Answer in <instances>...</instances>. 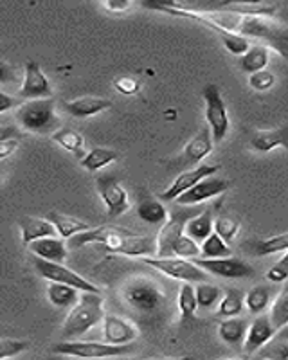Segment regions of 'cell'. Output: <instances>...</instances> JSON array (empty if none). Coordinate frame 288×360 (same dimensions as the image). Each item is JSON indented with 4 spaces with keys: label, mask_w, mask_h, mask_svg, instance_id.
<instances>
[{
    "label": "cell",
    "mask_w": 288,
    "mask_h": 360,
    "mask_svg": "<svg viewBox=\"0 0 288 360\" xmlns=\"http://www.w3.org/2000/svg\"><path fill=\"white\" fill-rule=\"evenodd\" d=\"M214 141H213V131L209 127H204L190 143L185 144L184 152L181 155V162L184 166H193L198 164L202 159H206L211 152H213Z\"/></svg>",
    "instance_id": "18"
},
{
    "label": "cell",
    "mask_w": 288,
    "mask_h": 360,
    "mask_svg": "<svg viewBox=\"0 0 288 360\" xmlns=\"http://www.w3.org/2000/svg\"><path fill=\"white\" fill-rule=\"evenodd\" d=\"M251 148L259 153H268L276 148L288 150V127L272 128V130H261L252 134Z\"/></svg>",
    "instance_id": "20"
},
{
    "label": "cell",
    "mask_w": 288,
    "mask_h": 360,
    "mask_svg": "<svg viewBox=\"0 0 288 360\" xmlns=\"http://www.w3.org/2000/svg\"><path fill=\"white\" fill-rule=\"evenodd\" d=\"M276 326L272 323L270 315H256L249 324V332L243 342V353L254 355L259 349L265 348L274 337H276Z\"/></svg>",
    "instance_id": "16"
},
{
    "label": "cell",
    "mask_w": 288,
    "mask_h": 360,
    "mask_svg": "<svg viewBox=\"0 0 288 360\" xmlns=\"http://www.w3.org/2000/svg\"><path fill=\"white\" fill-rule=\"evenodd\" d=\"M15 121L25 131L53 137L60 130V115L56 114V101L49 99H33L22 103L17 108Z\"/></svg>",
    "instance_id": "3"
},
{
    "label": "cell",
    "mask_w": 288,
    "mask_h": 360,
    "mask_svg": "<svg viewBox=\"0 0 288 360\" xmlns=\"http://www.w3.org/2000/svg\"><path fill=\"white\" fill-rule=\"evenodd\" d=\"M51 139L58 146H62L63 150H67V152H70L74 157H78L79 160L85 159V155L89 153L85 152V139H83V135L76 130H70V128H60Z\"/></svg>",
    "instance_id": "26"
},
{
    "label": "cell",
    "mask_w": 288,
    "mask_h": 360,
    "mask_svg": "<svg viewBox=\"0 0 288 360\" xmlns=\"http://www.w3.org/2000/svg\"><path fill=\"white\" fill-rule=\"evenodd\" d=\"M268 315H270L272 323H274L277 332L288 326V283L281 288V292L276 295V299L272 301L270 314Z\"/></svg>",
    "instance_id": "35"
},
{
    "label": "cell",
    "mask_w": 288,
    "mask_h": 360,
    "mask_svg": "<svg viewBox=\"0 0 288 360\" xmlns=\"http://www.w3.org/2000/svg\"><path fill=\"white\" fill-rule=\"evenodd\" d=\"M222 44L225 45V49L229 51L230 54H235V56L242 58L243 54L247 53L251 49V40L245 37H240V34H230V33H220L218 34Z\"/></svg>",
    "instance_id": "41"
},
{
    "label": "cell",
    "mask_w": 288,
    "mask_h": 360,
    "mask_svg": "<svg viewBox=\"0 0 288 360\" xmlns=\"http://www.w3.org/2000/svg\"><path fill=\"white\" fill-rule=\"evenodd\" d=\"M148 360H195L193 356H169V359H148Z\"/></svg>",
    "instance_id": "50"
},
{
    "label": "cell",
    "mask_w": 288,
    "mask_h": 360,
    "mask_svg": "<svg viewBox=\"0 0 288 360\" xmlns=\"http://www.w3.org/2000/svg\"><path fill=\"white\" fill-rule=\"evenodd\" d=\"M18 229H20L22 243L31 245V243L44 240V238L58 236V231L47 218L38 217H24L18 220Z\"/></svg>",
    "instance_id": "19"
},
{
    "label": "cell",
    "mask_w": 288,
    "mask_h": 360,
    "mask_svg": "<svg viewBox=\"0 0 288 360\" xmlns=\"http://www.w3.org/2000/svg\"><path fill=\"white\" fill-rule=\"evenodd\" d=\"M222 360H251V355H247V353H242V355L227 356V359H222Z\"/></svg>",
    "instance_id": "49"
},
{
    "label": "cell",
    "mask_w": 288,
    "mask_h": 360,
    "mask_svg": "<svg viewBox=\"0 0 288 360\" xmlns=\"http://www.w3.org/2000/svg\"><path fill=\"white\" fill-rule=\"evenodd\" d=\"M124 301H126L133 310L150 314L155 311L164 301L161 288L157 287L155 283L146 281V279H136V281L128 283L124 287Z\"/></svg>",
    "instance_id": "9"
},
{
    "label": "cell",
    "mask_w": 288,
    "mask_h": 360,
    "mask_svg": "<svg viewBox=\"0 0 288 360\" xmlns=\"http://www.w3.org/2000/svg\"><path fill=\"white\" fill-rule=\"evenodd\" d=\"M47 220L56 227L58 236L62 238V240H70V238L78 236V234L86 233V231H91L92 227L86 221L79 220L76 217H69V214H62V213H49L47 214Z\"/></svg>",
    "instance_id": "24"
},
{
    "label": "cell",
    "mask_w": 288,
    "mask_h": 360,
    "mask_svg": "<svg viewBox=\"0 0 288 360\" xmlns=\"http://www.w3.org/2000/svg\"><path fill=\"white\" fill-rule=\"evenodd\" d=\"M202 258L206 259H220V258H230L233 256V249L229 243L220 238L218 234L213 233L206 242L202 243Z\"/></svg>",
    "instance_id": "34"
},
{
    "label": "cell",
    "mask_w": 288,
    "mask_h": 360,
    "mask_svg": "<svg viewBox=\"0 0 288 360\" xmlns=\"http://www.w3.org/2000/svg\"><path fill=\"white\" fill-rule=\"evenodd\" d=\"M216 6L225 9V11L245 15V17L274 18L277 13V6L267 4V2H223V4H216Z\"/></svg>",
    "instance_id": "25"
},
{
    "label": "cell",
    "mask_w": 288,
    "mask_h": 360,
    "mask_svg": "<svg viewBox=\"0 0 288 360\" xmlns=\"http://www.w3.org/2000/svg\"><path fill=\"white\" fill-rule=\"evenodd\" d=\"M117 159H119L117 150H112V148H92L91 152L85 155V159L79 160V164L86 172L96 173L99 169H105L107 166H110Z\"/></svg>",
    "instance_id": "28"
},
{
    "label": "cell",
    "mask_w": 288,
    "mask_h": 360,
    "mask_svg": "<svg viewBox=\"0 0 288 360\" xmlns=\"http://www.w3.org/2000/svg\"><path fill=\"white\" fill-rule=\"evenodd\" d=\"M13 107H17V99L2 90V92H0V114H4V112H8L9 108Z\"/></svg>",
    "instance_id": "47"
},
{
    "label": "cell",
    "mask_w": 288,
    "mask_h": 360,
    "mask_svg": "<svg viewBox=\"0 0 288 360\" xmlns=\"http://www.w3.org/2000/svg\"><path fill=\"white\" fill-rule=\"evenodd\" d=\"M33 266L37 270V274L40 278L47 279L49 283H60V285H69V287L76 288L79 292H91V294H101V288L96 287L94 283L89 279L81 278L76 274L74 270L67 269L62 263L46 262V259L33 258Z\"/></svg>",
    "instance_id": "8"
},
{
    "label": "cell",
    "mask_w": 288,
    "mask_h": 360,
    "mask_svg": "<svg viewBox=\"0 0 288 360\" xmlns=\"http://www.w3.org/2000/svg\"><path fill=\"white\" fill-rule=\"evenodd\" d=\"M245 308V294L238 288H225L223 297L218 304V315L222 319L240 317Z\"/></svg>",
    "instance_id": "31"
},
{
    "label": "cell",
    "mask_w": 288,
    "mask_h": 360,
    "mask_svg": "<svg viewBox=\"0 0 288 360\" xmlns=\"http://www.w3.org/2000/svg\"><path fill=\"white\" fill-rule=\"evenodd\" d=\"M177 307L181 311L182 319H190L193 317L195 311L198 310V301H197V290L191 283H184L178 288L177 294Z\"/></svg>",
    "instance_id": "36"
},
{
    "label": "cell",
    "mask_w": 288,
    "mask_h": 360,
    "mask_svg": "<svg viewBox=\"0 0 288 360\" xmlns=\"http://www.w3.org/2000/svg\"><path fill=\"white\" fill-rule=\"evenodd\" d=\"M288 250V233L276 234V236L265 238L254 243V252L258 256H270V254L287 252Z\"/></svg>",
    "instance_id": "38"
},
{
    "label": "cell",
    "mask_w": 288,
    "mask_h": 360,
    "mask_svg": "<svg viewBox=\"0 0 288 360\" xmlns=\"http://www.w3.org/2000/svg\"><path fill=\"white\" fill-rule=\"evenodd\" d=\"M18 96L22 99L33 101V99L53 98V86L49 78L37 62H27L24 67V79H22Z\"/></svg>",
    "instance_id": "13"
},
{
    "label": "cell",
    "mask_w": 288,
    "mask_h": 360,
    "mask_svg": "<svg viewBox=\"0 0 288 360\" xmlns=\"http://www.w3.org/2000/svg\"><path fill=\"white\" fill-rule=\"evenodd\" d=\"M230 186H233L230 180L222 179V176H207L202 182H198L195 188H191L190 191H185L182 197H178L175 204L184 205V207H193V205L202 204V202L209 200V198L220 197Z\"/></svg>",
    "instance_id": "14"
},
{
    "label": "cell",
    "mask_w": 288,
    "mask_h": 360,
    "mask_svg": "<svg viewBox=\"0 0 288 360\" xmlns=\"http://www.w3.org/2000/svg\"><path fill=\"white\" fill-rule=\"evenodd\" d=\"M200 213L202 209L184 207V205H178L173 211H169L168 220L157 234V258H173L175 243L185 234L188 224Z\"/></svg>",
    "instance_id": "4"
},
{
    "label": "cell",
    "mask_w": 288,
    "mask_h": 360,
    "mask_svg": "<svg viewBox=\"0 0 288 360\" xmlns=\"http://www.w3.org/2000/svg\"><path fill=\"white\" fill-rule=\"evenodd\" d=\"M140 262L146 263L152 269L159 270L161 274L168 276L171 279H177L182 283H204L207 281V272L197 265L195 262H188L182 258H140Z\"/></svg>",
    "instance_id": "6"
},
{
    "label": "cell",
    "mask_w": 288,
    "mask_h": 360,
    "mask_svg": "<svg viewBox=\"0 0 288 360\" xmlns=\"http://www.w3.org/2000/svg\"><path fill=\"white\" fill-rule=\"evenodd\" d=\"M132 346H112L96 340H62L53 346V353L74 359H114V356L130 355Z\"/></svg>",
    "instance_id": "5"
},
{
    "label": "cell",
    "mask_w": 288,
    "mask_h": 360,
    "mask_svg": "<svg viewBox=\"0 0 288 360\" xmlns=\"http://www.w3.org/2000/svg\"><path fill=\"white\" fill-rule=\"evenodd\" d=\"M91 243H98L108 252L121 254V256H133V258L157 256V238L137 234L119 225H99L69 240V245L74 249Z\"/></svg>",
    "instance_id": "1"
},
{
    "label": "cell",
    "mask_w": 288,
    "mask_h": 360,
    "mask_svg": "<svg viewBox=\"0 0 288 360\" xmlns=\"http://www.w3.org/2000/svg\"><path fill=\"white\" fill-rule=\"evenodd\" d=\"M103 8L110 9L114 13H123L130 8V2H105Z\"/></svg>",
    "instance_id": "48"
},
{
    "label": "cell",
    "mask_w": 288,
    "mask_h": 360,
    "mask_svg": "<svg viewBox=\"0 0 288 360\" xmlns=\"http://www.w3.org/2000/svg\"><path fill=\"white\" fill-rule=\"evenodd\" d=\"M114 86L123 96H136L139 94L140 90V83L133 76H119V78H115Z\"/></svg>",
    "instance_id": "45"
},
{
    "label": "cell",
    "mask_w": 288,
    "mask_h": 360,
    "mask_svg": "<svg viewBox=\"0 0 288 360\" xmlns=\"http://www.w3.org/2000/svg\"><path fill=\"white\" fill-rule=\"evenodd\" d=\"M220 172V164H198L197 168L185 169L177 179L173 180L171 184L159 195L162 202H175L178 197H182L185 191L202 182L207 176H214V173Z\"/></svg>",
    "instance_id": "11"
},
{
    "label": "cell",
    "mask_w": 288,
    "mask_h": 360,
    "mask_svg": "<svg viewBox=\"0 0 288 360\" xmlns=\"http://www.w3.org/2000/svg\"><path fill=\"white\" fill-rule=\"evenodd\" d=\"M274 83H276V74L268 69L259 70V72L249 76V85L256 92H267V90L274 86Z\"/></svg>",
    "instance_id": "43"
},
{
    "label": "cell",
    "mask_w": 288,
    "mask_h": 360,
    "mask_svg": "<svg viewBox=\"0 0 288 360\" xmlns=\"http://www.w3.org/2000/svg\"><path fill=\"white\" fill-rule=\"evenodd\" d=\"M202 98H204V103H206V121L207 127L213 131V141L214 143H222L230 127L222 92H220V89L214 83H209L202 90Z\"/></svg>",
    "instance_id": "7"
},
{
    "label": "cell",
    "mask_w": 288,
    "mask_h": 360,
    "mask_svg": "<svg viewBox=\"0 0 288 360\" xmlns=\"http://www.w3.org/2000/svg\"><path fill=\"white\" fill-rule=\"evenodd\" d=\"M18 146H20V141L17 137H2V141H0V159H8L9 155L17 152Z\"/></svg>",
    "instance_id": "46"
},
{
    "label": "cell",
    "mask_w": 288,
    "mask_h": 360,
    "mask_svg": "<svg viewBox=\"0 0 288 360\" xmlns=\"http://www.w3.org/2000/svg\"><path fill=\"white\" fill-rule=\"evenodd\" d=\"M268 60H270V56H268V47L267 45L258 44L252 45L251 49L240 58V67H242L243 72L256 74L259 70L267 69Z\"/></svg>",
    "instance_id": "29"
},
{
    "label": "cell",
    "mask_w": 288,
    "mask_h": 360,
    "mask_svg": "<svg viewBox=\"0 0 288 360\" xmlns=\"http://www.w3.org/2000/svg\"><path fill=\"white\" fill-rule=\"evenodd\" d=\"M103 339L112 346H128L139 339V328L132 321L108 314L103 319Z\"/></svg>",
    "instance_id": "15"
},
{
    "label": "cell",
    "mask_w": 288,
    "mask_h": 360,
    "mask_svg": "<svg viewBox=\"0 0 288 360\" xmlns=\"http://www.w3.org/2000/svg\"><path fill=\"white\" fill-rule=\"evenodd\" d=\"M261 360H288V337H277L258 352Z\"/></svg>",
    "instance_id": "39"
},
{
    "label": "cell",
    "mask_w": 288,
    "mask_h": 360,
    "mask_svg": "<svg viewBox=\"0 0 288 360\" xmlns=\"http://www.w3.org/2000/svg\"><path fill=\"white\" fill-rule=\"evenodd\" d=\"M173 258H182V259L202 258L200 243H197L193 238L188 236V234H184V236H181V240L175 243V249H173Z\"/></svg>",
    "instance_id": "40"
},
{
    "label": "cell",
    "mask_w": 288,
    "mask_h": 360,
    "mask_svg": "<svg viewBox=\"0 0 288 360\" xmlns=\"http://www.w3.org/2000/svg\"><path fill=\"white\" fill-rule=\"evenodd\" d=\"M249 324L251 321L243 319V317H229L222 319L218 324V337L227 344V346H243L245 337L249 332Z\"/></svg>",
    "instance_id": "22"
},
{
    "label": "cell",
    "mask_w": 288,
    "mask_h": 360,
    "mask_svg": "<svg viewBox=\"0 0 288 360\" xmlns=\"http://www.w3.org/2000/svg\"><path fill=\"white\" fill-rule=\"evenodd\" d=\"M200 269H204L207 274H213L216 278L223 279H247L254 276V266L247 263L245 259L235 258H220V259H206L198 258L195 259Z\"/></svg>",
    "instance_id": "12"
},
{
    "label": "cell",
    "mask_w": 288,
    "mask_h": 360,
    "mask_svg": "<svg viewBox=\"0 0 288 360\" xmlns=\"http://www.w3.org/2000/svg\"><path fill=\"white\" fill-rule=\"evenodd\" d=\"M27 348H29L27 340L9 339V337H6V339L0 340V360L13 359V356L24 353Z\"/></svg>",
    "instance_id": "42"
},
{
    "label": "cell",
    "mask_w": 288,
    "mask_h": 360,
    "mask_svg": "<svg viewBox=\"0 0 288 360\" xmlns=\"http://www.w3.org/2000/svg\"><path fill=\"white\" fill-rule=\"evenodd\" d=\"M105 301L101 294L83 292L79 303L70 308L65 323L62 326L63 340H78L89 330L103 323L105 319Z\"/></svg>",
    "instance_id": "2"
},
{
    "label": "cell",
    "mask_w": 288,
    "mask_h": 360,
    "mask_svg": "<svg viewBox=\"0 0 288 360\" xmlns=\"http://www.w3.org/2000/svg\"><path fill=\"white\" fill-rule=\"evenodd\" d=\"M197 301H198V310H213L214 307H218L220 301L223 297V292L225 288L218 287V285H213V283H198L197 287Z\"/></svg>",
    "instance_id": "32"
},
{
    "label": "cell",
    "mask_w": 288,
    "mask_h": 360,
    "mask_svg": "<svg viewBox=\"0 0 288 360\" xmlns=\"http://www.w3.org/2000/svg\"><path fill=\"white\" fill-rule=\"evenodd\" d=\"M240 220L233 214H220L214 218V233L223 238L227 243H233L240 233Z\"/></svg>",
    "instance_id": "37"
},
{
    "label": "cell",
    "mask_w": 288,
    "mask_h": 360,
    "mask_svg": "<svg viewBox=\"0 0 288 360\" xmlns=\"http://www.w3.org/2000/svg\"><path fill=\"white\" fill-rule=\"evenodd\" d=\"M245 307H247L249 314L261 315L265 314L268 307H272V290L265 285H258V287L251 288L245 294Z\"/></svg>",
    "instance_id": "33"
},
{
    "label": "cell",
    "mask_w": 288,
    "mask_h": 360,
    "mask_svg": "<svg viewBox=\"0 0 288 360\" xmlns=\"http://www.w3.org/2000/svg\"><path fill=\"white\" fill-rule=\"evenodd\" d=\"M137 217L150 225H164L169 217V211L162 204L161 198H140L136 205Z\"/></svg>",
    "instance_id": "23"
},
{
    "label": "cell",
    "mask_w": 288,
    "mask_h": 360,
    "mask_svg": "<svg viewBox=\"0 0 288 360\" xmlns=\"http://www.w3.org/2000/svg\"><path fill=\"white\" fill-rule=\"evenodd\" d=\"M96 188H98L99 197L103 200L107 207V214L110 218L121 217L132 207V202L128 197L126 189L121 186V182L114 175H101L96 180Z\"/></svg>",
    "instance_id": "10"
},
{
    "label": "cell",
    "mask_w": 288,
    "mask_h": 360,
    "mask_svg": "<svg viewBox=\"0 0 288 360\" xmlns=\"http://www.w3.org/2000/svg\"><path fill=\"white\" fill-rule=\"evenodd\" d=\"M267 279L270 283L288 281V250L284 252V256L276 263V265H272L270 269H268Z\"/></svg>",
    "instance_id": "44"
},
{
    "label": "cell",
    "mask_w": 288,
    "mask_h": 360,
    "mask_svg": "<svg viewBox=\"0 0 288 360\" xmlns=\"http://www.w3.org/2000/svg\"><path fill=\"white\" fill-rule=\"evenodd\" d=\"M34 258L46 259V262L54 263H63L67 259V245L60 236L53 238H44L38 242L27 245Z\"/></svg>",
    "instance_id": "21"
},
{
    "label": "cell",
    "mask_w": 288,
    "mask_h": 360,
    "mask_svg": "<svg viewBox=\"0 0 288 360\" xmlns=\"http://www.w3.org/2000/svg\"><path fill=\"white\" fill-rule=\"evenodd\" d=\"M213 233H214V218L209 209L202 211V213L198 214V217H195L193 220L188 224V227H185V234L193 238L195 242L200 243V245L206 242L207 238H209Z\"/></svg>",
    "instance_id": "30"
},
{
    "label": "cell",
    "mask_w": 288,
    "mask_h": 360,
    "mask_svg": "<svg viewBox=\"0 0 288 360\" xmlns=\"http://www.w3.org/2000/svg\"><path fill=\"white\" fill-rule=\"evenodd\" d=\"M108 108H112V101L103 96H81V98L69 99V101L63 103V110L78 119L92 117V115L101 114Z\"/></svg>",
    "instance_id": "17"
},
{
    "label": "cell",
    "mask_w": 288,
    "mask_h": 360,
    "mask_svg": "<svg viewBox=\"0 0 288 360\" xmlns=\"http://www.w3.org/2000/svg\"><path fill=\"white\" fill-rule=\"evenodd\" d=\"M46 295L49 303L56 308H74L79 303V290L60 283H49Z\"/></svg>",
    "instance_id": "27"
}]
</instances>
